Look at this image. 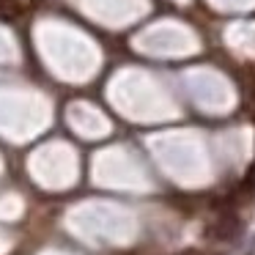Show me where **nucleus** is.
Masks as SVG:
<instances>
[{"instance_id": "obj_1", "label": "nucleus", "mask_w": 255, "mask_h": 255, "mask_svg": "<svg viewBox=\"0 0 255 255\" xmlns=\"http://www.w3.org/2000/svg\"><path fill=\"white\" fill-rule=\"evenodd\" d=\"M211 233H214L217 239H233L239 233V220L233 214H222L220 220H217V225L211 228Z\"/></svg>"}, {"instance_id": "obj_2", "label": "nucleus", "mask_w": 255, "mask_h": 255, "mask_svg": "<svg viewBox=\"0 0 255 255\" xmlns=\"http://www.w3.org/2000/svg\"><path fill=\"white\" fill-rule=\"evenodd\" d=\"M14 8H17V0H0V11L6 14V17H11Z\"/></svg>"}, {"instance_id": "obj_3", "label": "nucleus", "mask_w": 255, "mask_h": 255, "mask_svg": "<svg viewBox=\"0 0 255 255\" xmlns=\"http://www.w3.org/2000/svg\"><path fill=\"white\" fill-rule=\"evenodd\" d=\"M244 189H247V192H253L255 189V165L250 167V173H247V178H244V184H242Z\"/></svg>"}]
</instances>
